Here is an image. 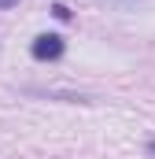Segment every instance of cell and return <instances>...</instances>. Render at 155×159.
Returning <instances> with one entry per match:
<instances>
[{
  "label": "cell",
  "mask_w": 155,
  "mask_h": 159,
  "mask_svg": "<svg viewBox=\"0 0 155 159\" xmlns=\"http://www.w3.org/2000/svg\"><path fill=\"white\" fill-rule=\"evenodd\" d=\"M19 0H0V11H7V7H15Z\"/></svg>",
  "instance_id": "7a4b0ae2"
},
{
  "label": "cell",
  "mask_w": 155,
  "mask_h": 159,
  "mask_svg": "<svg viewBox=\"0 0 155 159\" xmlns=\"http://www.w3.org/2000/svg\"><path fill=\"white\" fill-rule=\"evenodd\" d=\"M148 152H152V156H155V141H152V144H148Z\"/></svg>",
  "instance_id": "3957f363"
},
{
  "label": "cell",
  "mask_w": 155,
  "mask_h": 159,
  "mask_svg": "<svg viewBox=\"0 0 155 159\" xmlns=\"http://www.w3.org/2000/svg\"><path fill=\"white\" fill-rule=\"evenodd\" d=\"M118 4H133V0H118Z\"/></svg>",
  "instance_id": "277c9868"
},
{
  "label": "cell",
  "mask_w": 155,
  "mask_h": 159,
  "mask_svg": "<svg viewBox=\"0 0 155 159\" xmlns=\"http://www.w3.org/2000/svg\"><path fill=\"white\" fill-rule=\"evenodd\" d=\"M63 37L59 34H41V37H33V44H30V52H33V59H41V63H48V59H59L63 56Z\"/></svg>",
  "instance_id": "6da1fadb"
}]
</instances>
